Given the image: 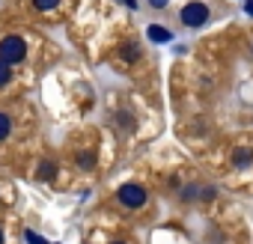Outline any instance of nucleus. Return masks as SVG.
I'll return each instance as SVG.
<instances>
[{
	"label": "nucleus",
	"mask_w": 253,
	"mask_h": 244,
	"mask_svg": "<svg viewBox=\"0 0 253 244\" xmlns=\"http://www.w3.org/2000/svg\"><path fill=\"white\" fill-rule=\"evenodd\" d=\"M24 54H27V45H24V39H21V36H6L3 42H0V60L9 63V66L21 63V60H24Z\"/></svg>",
	"instance_id": "1"
},
{
	"label": "nucleus",
	"mask_w": 253,
	"mask_h": 244,
	"mask_svg": "<svg viewBox=\"0 0 253 244\" xmlns=\"http://www.w3.org/2000/svg\"><path fill=\"white\" fill-rule=\"evenodd\" d=\"M209 21V6L200 3V0H191V3L182 6V24L185 27H203Z\"/></svg>",
	"instance_id": "2"
},
{
	"label": "nucleus",
	"mask_w": 253,
	"mask_h": 244,
	"mask_svg": "<svg viewBox=\"0 0 253 244\" xmlns=\"http://www.w3.org/2000/svg\"><path fill=\"white\" fill-rule=\"evenodd\" d=\"M116 197H119V203H122L125 208H140V205H146V188H143V185H134V182L122 185Z\"/></svg>",
	"instance_id": "3"
},
{
	"label": "nucleus",
	"mask_w": 253,
	"mask_h": 244,
	"mask_svg": "<svg viewBox=\"0 0 253 244\" xmlns=\"http://www.w3.org/2000/svg\"><path fill=\"white\" fill-rule=\"evenodd\" d=\"M250 164H253V152H250V149H235V152H232V167L247 170Z\"/></svg>",
	"instance_id": "4"
},
{
	"label": "nucleus",
	"mask_w": 253,
	"mask_h": 244,
	"mask_svg": "<svg viewBox=\"0 0 253 244\" xmlns=\"http://www.w3.org/2000/svg\"><path fill=\"white\" fill-rule=\"evenodd\" d=\"M146 36H149L152 42H170V39H173V33H170L167 27H158V24H152V27L146 30Z\"/></svg>",
	"instance_id": "5"
},
{
	"label": "nucleus",
	"mask_w": 253,
	"mask_h": 244,
	"mask_svg": "<svg viewBox=\"0 0 253 244\" xmlns=\"http://www.w3.org/2000/svg\"><path fill=\"white\" fill-rule=\"evenodd\" d=\"M54 173H57V164H54V161H42V164H39V170H36V176H39V179H45V182H48V179H54Z\"/></svg>",
	"instance_id": "6"
},
{
	"label": "nucleus",
	"mask_w": 253,
	"mask_h": 244,
	"mask_svg": "<svg viewBox=\"0 0 253 244\" xmlns=\"http://www.w3.org/2000/svg\"><path fill=\"white\" fill-rule=\"evenodd\" d=\"M9 131H12V119H9L3 110H0V140H6V137H9Z\"/></svg>",
	"instance_id": "7"
},
{
	"label": "nucleus",
	"mask_w": 253,
	"mask_h": 244,
	"mask_svg": "<svg viewBox=\"0 0 253 244\" xmlns=\"http://www.w3.org/2000/svg\"><path fill=\"white\" fill-rule=\"evenodd\" d=\"M78 167H81V170H92V167H95V155H92V152H81V155H78Z\"/></svg>",
	"instance_id": "8"
},
{
	"label": "nucleus",
	"mask_w": 253,
	"mask_h": 244,
	"mask_svg": "<svg viewBox=\"0 0 253 244\" xmlns=\"http://www.w3.org/2000/svg\"><path fill=\"white\" fill-rule=\"evenodd\" d=\"M9 78H12V69H9V63H3V60H0V86H6V83H9Z\"/></svg>",
	"instance_id": "9"
},
{
	"label": "nucleus",
	"mask_w": 253,
	"mask_h": 244,
	"mask_svg": "<svg viewBox=\"0 0 253 244\" xmlns=\"http://www.w3.org/2000/svg\"><path fill=\"white\" fill-rule=\"evenodd\" d=\"M57 3H60V0H33V6H36V9H54Z\"/></svg>",
	"instance_id": "10"
},
{
	"label": "nucleus",
	"mask_w": 253,
	"mask_h": 244,
	"mask_svg": "<svg viewBox=\"0 0 253 244\" xmlns=\"http://www.w3.org/2000/svg\"><path fill=\"white\" fill-rule=\"evenodd\" d=\"M24 235H27V244H45V238H42L39 232H33V229H27Z\"/></svg>",
	"instance_id": "11"
},
{
	"label": "nucleus",
	"mask_w": 253,
	"mask_h": 244,
	"mask_svg": "<svg viewBox=\"0 0 253 244\" xmlns=\"http://www.w3.org/2000/svg\"><path fill=\"white\" fill-rule=\"evenodd\" d=\"M122 57H125V60H134V57H137V48H134V45H128V48L122 51Z\"/></svg>",
	"instance_id": "12"
},
{
	"label": "nucleus",
	"mask_w": 253,
	"mask_h": 244,
	"mask_svg": "<svg viewBox=\"0 0 253 244\" xmlns=\"http://www.w3.org/2000/svg\"><path fill=\"white\" fill-rule=\"evenodd\" d=\"M167 3H170V0H149V6H152V9H164Z\"/></svg>",
	"instance_id": "13"
},
{
	"label": "nucleus",
	"mask_w": 253,
	"mask_h": 244,
	"mask_svg": "<svg viewBox=\"0 0 253 244\" xmlns=\"http://www.w3.org/2000/svg\"><path fill=\"white\" fill-rule=\"evenodd\" d=\"M244 12H247V15L253 18V0H247V3H244Z\"/></svg>",
	"instance_id": "14"
},
{
	"label": "nucleus",
	"mask_w": 253,
	"mask_h": 244,
	"mask_svg": "<svg viewBox=\"0 0 253 244\" xmlns=\"http://www.w3.org/2000/svg\"><path fill=\"white\" fill-rule=\"evenodd\" d=\"M119 3H125V6H131V9H134V6H137V0H119Z\"/></svg>",
	"instance_id": "15"
},
{
	"label": "nucleus",
	"mask_w": 253,
	"mask_h": 244,
	"mask_svg": "<svg viewBox=\"0 0 253 244\" xmlns=\"http://www.w3.org/2000/svg\"><path fill=\"white\" fill-rule=\"evenodd\" d=\"M0 244H3V229H0Z\"/></svg>",
	"instance_id": "16"
},
{
	"label": "nucleus",
	"mask_w": 253,
	"mask_h": 244,
	"mask_svg": "<svg viewBox=\"0 0 253 244\" xmlns=\"http://www.w3.org/2000/svg\"><path fill=\"white\" fill-rule=\"evenodd\" d=\"M110 244H122V241H110Z\"/></svg>",
	"instance_id": "17"
}]
</instances>
